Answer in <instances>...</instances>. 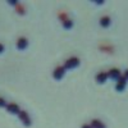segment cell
I'll return each instance as SVG.
<instances>
[{
  "mask_svg": "<svg viewBox=\"0 0 128 128\" xmlns=\"http://www.w3.org/2000/svg\"><path fill=\"white\" fill-rule=\"evenodd\" d=\"M6 110L10 112V113H13V114H18L20 110H19V106L16 104V102H8V105L5 106Z\"/></svg>",
  "mask_w": 128,
  "mask_h": 128,
  "instance_id": "obj_5",
  "label": "cell"
},
{
  "mask_svg": "<svg viewBox=\"0 0 128 128\" xmlns=\"http://www.w3.org/2000/svg\"><path fill=\"white\" fill-rule=\"evenodd\" d=\"M77 66H80V58L78 56H69L66 62H64V68L66 69H72L76 68Z\"/></svg>",
  "mask_w": 128,
  "mask_h": 128,
  "instance_id": "obj_1",
  "label": "cell"
},
{
  "mask_svg": "<svg viewBox=\"0 0 128 128\" xmlns=\"http://www.w3.org/2000/svg\"><path fill=\"white\" fill-rule=\"evenodd\" d=\"M110 23H112V19L109 16L105 14V16L100 17V26L101 27H108V26H110Z\"/></svg>",
  "mask_w": 128,
  "mask_h": 128,
  "instance_id": "obj_8",
  "label": "cell"
},
{
  "mask_svg": "<svg viewBox=\"0 0 128 128\" xmlns=\"http://www.w3.org/2000/svg\"><path fill=\"white\" fill-rule=\"evenodd\" d=\"M62 26L64 27V28H72V26H73V20L68 17V18H66L64 20H62Z\"/></svg>",
  "mask_w": 128,
  "mask_h": 128,
  "instance_id": "obj_10",
  "label": "cell"
},
{
  "mask_svg": "<svg viewBox=\"0 0 128 128\" xmlns=\"http://www.w3.org/2000/svg\"><path fill=\"white\" fill-rule=\"evenodd\" d=\"M27 45H28V40H27V37H24V36L18 37L17 41H16V46H17V49H19V50H24V49L27 48Z\"/></svg>",
  "mask_w": 128,
  "mask_h": 128,
  "instance_id": "obj_3",
  "label": "cell"
},
{
  "mask_svg": "<svg viewBox=\"0 0 128 128\" xmlns=\"http://www.w3.org/2000/svg\"><path fill=\"white\" fill-rule=\"evenodd\" d=\"M81 128H92V127H91V124H90V123H86V124H82V126H81Z\"/></svg>",
  "mask_w": 128,
  "mask_h": 128,
  "instance_id": "obj_14",
  "label": "cell"
},
{
  "mask_svg": "<svg viewBox=\"0 0 128 128\" xmlns=\"http://www.w3.org/2000/svg\"><path fill=\"white\" fill-rule=\"evenodd\" d=\"M124 86H126V84H123V83H119V82H116V84H115V88L118 90V91H122V90L124 88Z\"/></svg>",
  "mask_w": 128,
  "mask_h": 128,
  "instance_id": "obj_12",
  "label": "cell"
},
{
  "mask_svg": "<svg viewBox=\"0 0 128 128\" xmlns=\"http://www.w3.org/2000/svg\"><path fill=\"white\" fill-rule=\"evenodd\" d=\"M18 116H19V119L23 122L24 126H30L31 124V118H30V115H28V113L26 110H20L18 113Z\"/></svg>",
  "mask_w": 128,
  "mask_h": 128,
  "instance_id": "obj_4",
  "label": "cell"
},
{
  "mask_svg": "<svg viewBox=\"0 0 128 128\" xmlns=\"http://www.w3.org/2000/svg\"><path fill=\"white\" fill-rule=\"evenodd\" d=\"M108 74H109V77L110 78H114V80H118L122 74H120V70L118 68H110L108 70Z\"/></svg>",
  "mask_w": 128,
  "mask_h": 128,
  "instance_id": "obj_7",
  "label": "cell"
},
{
  "mask_svg": "<svg viewBox=\"0 0 128 128\" xmlns=\"http://www.w3.org/2000/svg\"><path fill=\"white\" fill-rule=\"evenodd\" d=\"M90 124H91V127H92V128H106V127H105V124H104L100 119H96V118H95V119H92Z\"/></svg>",
  "mask_w": 128,
  "mask_h": 128,
  "instance_id": "obj_9",
  "label": "cell"
},
{
  "mask_svg": "<svg viewBox=\"0 0 128 128\" xmlns=\"http://www.w3.org/2000/svg\"><path fill=\"white\" fill-rule=\"evenodd\" d=\"M6 105H8V102L5 101V99L0 96V106H6Z\"/></svg>",
  "mask_w": 128,
  "mask_h": 128,
  "instance_id": "obj_13",
  "label": "cell"
},
{
  "mask_svg": "<svg viewBox=\"0 0 128 128\" xmlns=\"http://www.w3.org/2000/svg\"><path fill=\"white\" fill-rule=\"evenodd\" d=\"M64 73H66V68H64V66H58L55 67V69L52 70V77H54L55 80H62Z\"/></svg>",
  "mask_w": 128,
  "mask_h": 128,
  "instance_id": "obj_2",
  "label": "cell"
},
{
  "mask_svg": "<svg viewBox=\"0 0 128 128\" xmlns=\"http://www.w3.org/2000/svg\"><path fill=\"white\" fill-rule=\"evenodd\" d=\"M124 77H126V78H128V69L124 72Z\"/></svg>",
  "mask_w": 128,
  "mask_h": 128,
  "instance_id": "obj_16",
  "label": "cell"
},
{
  "mask_svg": "<svg viewBox=\"0 0 128 128\" xmlns=\"http://www.w3.org/2000/svg\"><path fill=\"white\" fill-rule=\"evenodd\" d=\"M109 77V74H108V72H105V70H102V72H99L98 74H96V81H98L99 83H104L105 81H106V78Z\"/></svg>",
  "mask_w": 128,
  "mask_h": 128,
  "instance_id": "obj_6",
  "label": "cell"
},
{
  "mask_svg": "<svg viewBox=\"0 0 128 128\" xmlns=\"http://www.w3.org/2000/svg\"><path fill=\"white\" fill-rule=\"evenodd\" d=\"M3 51H4V44L0 42V52H3Z\"/></svg>",
  "mask_w": 128,
  "mask_h": 128,
  "instance_id": "obj_15",
  "label": "cell"
},
{
  "mask_svg": "<svg viewBox=\"0 0 128 128\" xmlns=\"http://www.w3.org/2000/svg\"><path fill=\"white\" fill-rule=\"evenodd\" d=\"M16 12H17L18 14H24V13H26V8H24V5H23V4H20V3H18V4L16 5Z\"/></svg>",
  "mask_w": 128,
  "mask_h": 128,
  "instance_id": "obj_11",
  "label": "cell"
}]
</instances>
